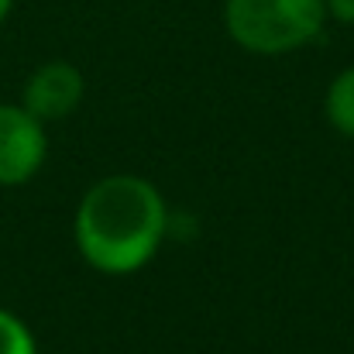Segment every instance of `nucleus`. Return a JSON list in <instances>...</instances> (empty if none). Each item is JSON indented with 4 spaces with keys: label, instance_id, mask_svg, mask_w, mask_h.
Instances as JSON below:
<instances>
[{
    "label": "nucleus",
    "instance_id": "obj_1",
    "mask_svg": "<svg viewBox=\"0 0 354 354\" xmlns=\"http://www.w3.org/2000/svg\"><path fill=\"white\" fill-rule=\"evenodd\" d=\"M169 231V207L155 183L120 172L93 183L76 210V248L104 275L145 268Z\"/></svg>",
    "mask_w": 354,
    "mask_h": 354
},
{
    "label": "nucleus",
    "instance_id": "obj_2",
    "mask_svg": "<svg viewBox=\"0 0 354 354\" xmlns=\"http://www.w3.org/2000/svg\"><path fill=\"white\" fill-rule=\"evenodd\" d=\"M327 0H227V35L251 55H286L324 31Z\"/></svg>",
    "mask_w": 354,
    "mask_h": 354
},
{
    "label": "nucleus",
    "instance_id": "obj_3",
    "mask_svg": "<svg viewBox=\"0 0 354 354\" xmlns=\"http://www.w3.org/2000/svg\"><path fill=\"white\" fill-rule=\"evenodd\" d=\"M48 155L45 124L21 104H0V186H21L38 176Z\"/></svg>",
    "mask_w": 354,
    "mask_h": 354
},
{
    "label": "nucleus",
    "instance_id": "obj_4",
    "mask_svg": "<svg viewBox=\"0 0 354 354\" xmlns=\"http://www.w3.org/2000/svg\"><path fill=\"white\" fill-rule=\"evenodd\" d=\"M83 104V73L73 62H45L38 66L21 93V107L41 120L69 118Z\"/></svg>",
    "mask_w": 354,
    "mask_h": 354
},
{
    "label": "nucleus",
    "instance_id": "obj_5",
    "mask_svg": "<svg viewBox=\"0 0 354 354\" xmlns=\"http://www.w3.org/2000/svg\"><path fill=\"white\" fill-rule=\"evenodd\" d=\"M324 107H327V120L334 124V131L344 138H354V66L334 76Z\"/></svg>",
    "mask_w": 354,
    "mask_h": 354
},
{
    "label": "nucleus",
    "instance_id": "obj_6",
    "mask_svg": "<svg viewBox=\"0 0 354 354\" xmlns=\"http://www.w3.org/2000/svg\"><path fill=\"white\" fill-rule=\"evenodd\" d=\"M0 354H38L35 334L28 330V324L0 306Z\"/></svg>",
    "mask_w": 354,
    "mask_h": 354
},
{
    "label": "nucleus",
    "instance_id": "obj_7",
    "mask_svg": "<svg viewBox=\"0 0 354 354\" xmlns=\"http://www.w3.org/2000/svg\"><path fill=\"white\" fill-rule=\"evenodd\" d=\"M327 14L341 24H354V0H327Z\"/></svg>",
    "mask_w": 354,
    "mask_h": 354
},
{
    "label": "nucleus",
    "instance_id": "obj_8",
    "mask_svg": "<svg viewBox=\"0 0 354 354\" xmlns=\"http://www.w3.org/2000/svg\"><path fill=\"white\" fill-rule=\"evenodd\" d=\"M10 10H14V0H0V24L10 17Z\"/></svg>",
    "mask_w": 354,
    "mask_h": 354
}]
</instances>
